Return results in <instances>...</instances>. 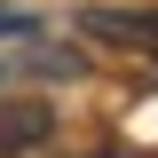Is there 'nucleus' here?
Masks as SVG:
<instances>
[{
	"mask_svg": "<svg viewBox=\"0 0 158 158\" xmlns=\"http://www.w3.org/2000/svg\"><path fill=\"white\" fill-rule=\"evenodd\" d=\"M48 135H56V111H48V103H32V95L0 103V158H24V150H40Z\"/></svg>",
	"mask_w": 158,
	"mask_h": 158,
	"instance_id": "1",
	"label": "nucleus"
},
{
	"mask_svg": "<svg viewBox=\"0 0 158 158\" xmlns=\"http://www.w3.org/2000/svg\"><path fill=\"white\" fill-rule=\"evenodd\" d=\"M87 32H95V40H158V8H142V16H103V8H95Z\"/></svg>",
	"mask_w": 158,
	"mask_h": 158,
	"instance_id": "2",
	"label": "nucleus"
}]
</instances>
